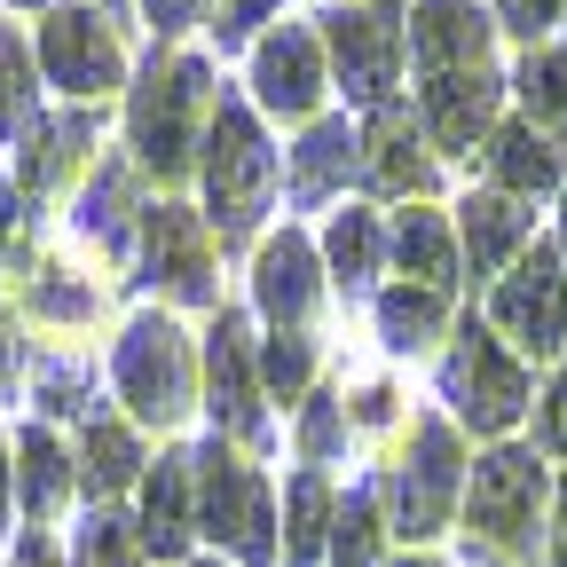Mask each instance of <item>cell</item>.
Returning <instances> with one entry per match:
<instances>
[{
    "instance_id": "obj_15",
    "label": "cell",
    "mask_w": 567,
    "mask_h": 567,
    "mask_svg": "<svg viewBox=\"0 0 567 567\" xmlns=\"http://www.w3.org/2000/svg\"><path fill=\"white\" fill-rule=\"evenodd\" d=\"M496 103H505V80H496L488 63L417 80V126H425V142L450 151V158H473L481 142L496 134Z\"/></svg>"
},
{
    "instance_id": "obj_34",
    "label": "cell",
    "mask_w": 567,
    "mask_h": 567,
    "mask_svg": "<svg viewBox=\"0 0 567 567\" xmlns=\"http://www.w3.org/2000/svg\"><path fill=\"white\" fill-rule=\"evenodd\" d=\"M260 394L268 402H308L316 394V339L308 331H268L260 339Z\"/></svg>"
},
{
    "instance_id": "obj_28",
    "label": "cell",
    "mask_w": 567,
    "mask_h": 567,
    "mask_svg": "<svg viewBox=\"0 0 567 567\" xmlns=\"http://www.w3.org/2000/svg\"><path fill=\"white\" fill-rule=\"evenodd\" d=\"M386 245H394V260L410 268V284H425V292H450V284H457V237H450L442 213L402 205L394 229H386Z\"/></svg>"
},
{
    "instance_id": "obj_27",
    "label": "cell",
    "mask_w": 567,
    "mask_h": 567,
    "mask_svg": "<svg viewBox=\"0 0 567 567\" xmlns=\"http://www.w3.org/2000/svg\"><path fill=\"white\" fill-rule=\"evenodd\" d=\"M457 213H465V221H457V245H465V268H473V276H496V268L528 245V205L505 197V189H473Z\"/></svg>"
},
{
    "instance_id": "obj_39",
    "label": "cell",
    "mask_w": 567,
    "mask_h": 567,
    "mask_svg": "<svg viewBox=\"0 0 567 567\" xmlns=\"http://www.w3.org/2000/svg\"><path fill=\"white\" fill-rule=\"evenodd\" d=\"M268 17H276V0H213L205 32H213V48H245L252 24H268Z\"/></svg>"
},
{
    "instance_id": "obj_26",
    "label": "cell",
    "mask_w": 567,
    "mask_h": 567,
    "mask_svg": "<svg viewBox=\"0 0 567 567\" xmlns=\"http://www.w3.org/2000/svg\"><path fill=\"white\" fill-rule=\"evenodd\" d=\"M481 166H488V189H505V197H544V189H559V142L551 134H536L528 118L520 126H496L488 142H481Z\"/></svg>"
},
{
    "instance_id": "obj_31",
    "label": "cell",
    "mask_w": 567,
    "mask_h": 567,
    "mask_svg": "<svg viewBox=\"0 0 567 567\" xmlns=\"http://www.w3.org/2000/svg\"><path fill=\"white\" fill-rule=\"evenodd\" d=\"M323 260H331V276H339V292H371V276H379V260H386V229H379V213H363V205L331 213V229H323Z\"/></svg>"
},
{
    "instance_id": "obj_45",
    "label": "cell",
    "mask_w": 567,
    "mask_h": 567,
    "mask_svg": "<svg viewBox=\"0 0 567 567\" xmlns=\"http://www.w3.org/2000/svg\"><path fill=\"white\" fill-rule=\"evenodd\" d=\"M9 520H17V442L0 434V536H9Z\"/></svg>"
},
{
    "instance_id": "obj_32",
    "label": "cell",
    "mask_w": 567,
    "mask_h": 567,
    "mask_svg": "<svg viewBox=\"0 0 567 567\" xmlns=\"http://www.w3.org/2000/svg\"><path fill=\"white\" fill-rule=\"evenodd\" d=\"M442 323H450V292H425V284H394V292H379V339L394 354L434 347Z\"/></svg>"
},
{
    "instance_id": "obj_14",
    "label": "cell",
    "mask_w": 567,
    "mask_h": 567,
    "mask_svg": "<svg viewBox=\"0 0 567 567\" xmlns=\"http://www.w3.org/2000/svg\"><path fill=\"white\" fill-rule=\"evenodd\" d=\"M103 151V111L87 103H48L32 118V134L17 142V197H55V189H80V174Z\"/></svg>"
},
{
    "instance_id": "obj_6",
    "label": "cell",
    "mask_w": 567,
    "mask_h": 567,
    "mask_svg": "<svg viewBox=\"0 0 567 567\" xmlns=\"http://www.w3.org/2000/svg\"><path fill=\"white\" fill-rule=\"evenodd\" d=\"M536 520H544V465H536V450L481 457L473 465V496H465V559H481V567L536 559Z\"/></svg>"
},
{
    "instance_id": "obj_40",
    "label": "cell",
    "mask_w": 567,
    "mask_h": 567,
    "mask_svg": "<svg viewBox=\"0 0 567 567\" xmlns=\"http://www.w3.org/2000/svg\"><path fill=\"white\" fill-rule=\"evenodd\" d=\"M496 24H505V32H520V40L536 48L551 24H567V0H496Z\"/></svg>"
},
{
    "instance_id": "obj_37",
    "label": "cell",
    "mask_w": 567,
    "mask_h": 567,
    "mask_svg": "<svg viewBox=\"0 0 567 567\" xmlns=\"http://www.w3.org/2000/svg\"><path fill=\"white\" fill-rule=\"evenodd\" d=\"M339 450H347V402H339V394H308V402H300V465L323 473Z\"/></svg>"
},
{
    "instance_id": "obj_1",
    "label": "cell",
    "mask_w": 567,
    "mask_h": 567,
    "mask_svg": "<svg viewBox=\"0 0 567 567\" xmlns=\"http://www.w3.org/2000/svg\"><path fill=\"white\" fill-rule=\"evenodd\" d=\"M213 63L197 48H158L151 40V63H142V80L126 87V151L142 174H189L197 151H205V118H213Z\"/></svg>"
},
{
    "instance_id": "obj_35",
    "label": "cell",
    "mask_w": 567,
    "mask_h": 567,
    "mask_svg": "<svg viewBox=\"0 0 567 567\" xmlns=\"http://www.w3.org/2000/svg\"><path fill=\"white\" fill-rule=\"evenodd\" d=\"M513 87H520L536 134H567V48H528Z\"/></svg>"
},
{
    "instance_id": "obj_5",
    "label": "cell",
    "mask_w": 567,
    "mask_h": 567,
    "mask_svg": "<svg viewBox=\"0 0 567 567\" xmlns=\"http://www.w3.org/2000/svg\"><path fill=\"white\" fill-rule=\"evenodd\" d=\"M32 63H40V87H55L63 103H87L103 111L126 87V40L118 17H103L95 0H55L32 32Z\"/></svg>"
},
{
    "instance_id": "obj_20",
    "label": "cell",
    "mask_w": 567,
    "mask_h": 567,
    "mask_svg": "<svg viewBox=\"0 0 567 567\" xmlns=\"http://www.w3.org/2000/svg\"><path fill=\"white\" fill-rule=\"evenodd\" d=\"M17 300L40 331H95L111 308V292L63 252H32V268H17Z\"/></svg>"
},
{
    "instance_id": "obj_44",
    "label": "cell",
    "mask_w": 567,
    "mask_h": 567,
    "mask_svg": "<svg viewBox=\"0 0 567 567\" xmlns=\"http://www.w3.org/2000/svg\"><path fill=\"white\" fill-rule=\"evenodd\" d=\"M354 425H386L394 417V386H354V410H347Z\"/></svg>"
},
{
    "instance_id": "obj_12",
    "label": "cell",
    "mask_w": 567,
    "mask_h": 567,
    "mask_svg": "<svg viewBox=\"0 0 567 567\" xmlns=\"http://www.w3.org/2000/svg\"><path fill=\"white\" fill-rule=\"evenodd\" d=\"M488 331H496V339H513L520 354H536V363L567 347V276H559V252H551V245L520 252L513 276H496Z\"/></svg>"
},
{
    "instance_id": "obj_25",
    "label": "cell",
    "mask_w": 567,
    "mask_h": 567,
    "mask_svg": "<svg viewBox=\"0 0 567 567\" xmlns=\"http://www.w3.org/2000/svg\"><path fill=\"white\" fill-rule=\"evenodd\" d=\"M292 166H284V197H292L300 213L323 205L331 189H347L354 174H363V126H347V118H316L300 134V151H284Z\"/></svg>"
},
{
    "instance_id": "obj_23",
    "label": "cell",
    "mask_w": 567,
    "mask_h": 567,
    "mask_svg": "<svg viewBox=\"0 0 567 567\" xmlns=\"http://www.w3.org/2000/svg\"><path fill=\"white\" fill-rule=\"evenodd\" d=\"M488 17L473 9V0H410V63L417 80H434V71H473L488 63Z\"/></svg>"
},
{
    "instance_id": "obj_33",
    "label": "cell",
    "mask_w": 567,
    "mask_h": 567,
    "mask_svg": "<svg viewBox=\"0 0 567 567\" xmlns=\"http://www.w3.org/2000/svg\"><path fill=\"white\" fill-rule=\"evenodd\" d=\"M142 559H151V551H142L134 520L111 513V505H87V520L71 528V544H63V567H142Z\"/></svg>"
},
{
    "instance_id": "obj_42",
    "label": "cell",
    "mask_w": 567,
    "mask_h": 567,
    "mask_svg": "<svg viewBox=\"0 0 567 567\" xmlns=\"http://www.w3.org/2000/svg\"><path fill=\"white\" fill-rule=\"evenodd\" d=\"M536 442L551 450V457H567V371L551 379V394L536 402Z\"/></svg>"
},
{
    "instance_id": "obj_18",
    "label": "cell",
    "mask_w": 567,
    "mask_h": 567,
    "mask_svg": "<svg viewBox=\"0 0 567 567\" xmlns=\"http://www.w3.org/2000/svg\"><path fill=\"white\" fill-rule=\"evenodd\" d=\"M9 442H17V513H24V528H55L71 513V496H80V457H71V442L40 417H24Z\"/></svg>"
},
{
    "instance_id": "obj_30",
    "label": "cell",
    "mask_w": 567,
    "mask_h": 567,
    "mask_svg": "<svg viewBox=\"0 0 567 567\" xmlns=\"http://www.w3.org/2000/svg\"><path fill=\"white\" fill-rule=\"evenodd\" d=\"M331 513H339V496H331V481L308 465L292 488H284V544H276V567H316L323 551H331Z\"/></svg>"
},
{
    "instance_id": "obj_51",
    "label": "cell",
    "mask_w": 567,
    "mask_h": 567,
    "mask_svg": "<svg viewBox=\"0 0 567 567\" xmlns=\"http://www.w3.org/2000/svg\"><path fill=\"white\" fill-rule=\"evenodd\" d=\"M402 567H434V559H402Z\"/></svg>"
},
{
    "instance_id": "obj_48",
    "label": "cell",
    "mask_w": 567,
    "mask_h": 567,
    "mask_svg": "<svg viewBox=\"0 0 567 567\" xmlns=\"http://www.w3.org/2000/svg\"><path fill=\"white\" fill-rule=\"evenodd\" d=\"M371 9H379V17H394V9H402V0H371Z\"/></svg>"
},
{
    "instance_id": "obj_22",
    "label": "cell",
    "mask_w": 567,
    "mask_h": 567,
    "mask_svg": "<svg viewBox=\"0 0 567 567\" xmlns=\"http://www.w3.org/2000/svg\"><path fill=\"white\" fill-rule=\"evenodd\" d=\"M434 142H425V126H417V111H402V103H379L371 118H363V182L371 189H386V197H425L434 189Z\"/></svg>"
},
{
    "instance_id": "obj_11",
    "label": "cell",
    "mask_w": 567,
    "mask_h": 567,
    "mask_svg": "<svg viewBox=\"0 0 567 567\" xmlns=\"http://www.w3.org/2000/svg\"><path fill=\"white\" fill-rule=\"evenodd\" d=\"M457 488H465V450H457V425L450 417H410V457L394 473V528L410 544L442 536V520L457 513Z\"/></svg>"
},
{
    "instance_id": "obj_49",
    "label": "cell",
    "mask_w": 567,
    "mask_h": 567,
    "mask_svg": "<svg viewBox=\"0 0 567 567\" xmlns=\"http://www.w3.org/2000/svg\"><path fill=\"white\" fill-rule=\"evenodd\" d=\"M95 9H103V17H118V9H126V0H95Z\"/></svg>"
},
{
    "instance_id": "obj_24",
    "label": "cell",
    "mask_w": 567,
    "mask_h": 567,
    "mask_svg": "<svg viewBox=\"0 0 567 567\" xmlns=\"http://www.w3.org/2000/svg\"><path fill=\"white\" fill-rule=\"evenodd\" d=\"M80 496L87 505H111V496H126V488H142V473H151V457H142V425L126 417V410H95L87 425H80Z\"/></svg>"
},
{
    "instance_id": "obj_10",
    "label": "cell",
    "mask_w": 567,
    "mask_h": 567,
    "mask_svg": "<svg viewBox=\"0 0 567 567\" xmlns=\"http://www.w3.org/2000/svg\"><path fill=\"white\" fill-rule=\"evenodd\" d=\"M205 410H213V425H221V442H245V450H268V394H260V347H252V331H245V316L237 308H221L213 316V331H205Z\"/></svg>"
},
{
    "instance_id": "obj_8",
    "label": "cell",
    "mask_w": 567,
    "mask_h": 567,
    "mask_svg": "<svg viewBox=\"0 0 567 567\" xmlns=\"http://www.w3.org/2000/svg\"><path fill=\"white\" fill-rule=\"evenodd\" d=\"M442 394H450V410L473 425V434H513L520 410H528V371L488 323H465L450 363H442Z\"/></svg>"
},
{
    "instance_id": "obj_43",
    "label": "cell",
    "mask_w": 567,
    "mask_h": 567,
    "mask_svg": "<svg viewBox=\"0 0 567 567\" xmlns=\"http://www.w3.org/2000/svg\"><path fill=\"white\" fill-rule=\"evenodd\" d=\"M9 567H63V544H55L48 528H24L17 551H9Z\"/></svg>"
},
{
    "instance_id": "obj_13",
    "label": "cell",
    "mask_w": 567,
    "mask_h": 567,
    "mask_svg": "<svg viewBox=\"0 0 567 567\" xmlns=\"http://www.w3.org/2000/svg\"><path fill=\"white\" fill-rule=\"evenodd\" d=\"M142 166L126 151H95V166L80 174V189H71V245H87L95 260H134V229H142Z\"/></svg>"
},
{
    "instance_id": "obj_17",
    "label": "cell",
    "mask_w": 567,
    "mask_h": 567,
    "mask_svg": "<svg viewBox=\"0 0 567 567\" xmlns=\"http://www.w3.org/2000/svg\"><path fill=\"white\" fill-rule=\"evenodd\" d=\"M252 300H260V316H268L276 331H308V323H316V308H323V260H316V245H308L300 229H284V237L260 245V260H252Z\"/></svg>"
},
{
    "instance_id": "obj_50",
    "label": "cell",
    "mask_w": 567,
    "mask_h": 567,
    "mask_svg": "<svg viewBox=\"0 0 567 567\" xmlns=\"http://www.w3.org/2000/svg\"><path fill=\"white\" fill-rule=\"evenodd\" d=\"M182 567H221V559H182Z\"/></svg>"
},
{
    "instance_id": "obj_29",
    "label": "cell",
    "mask_w": 567,
    "mask_h": 567,
    "mask_svg": "<svg viewBox=\"0 0 567 567\" xmlns=\"http://www.w3.org/2000/svg\"><path fill=\"white\" fill-rule=\"evenodd\" d=\"M40 63H32V32L0 17V151H17L40 118Z\"/></svg>"
},
{
    "instance_id": "obj_9",
    "label": "cell",
    "mask_w": 567,
    "mask_h": 567,
    "mask_svg": "<svg viewBox=\"0 0 567 567\" xmlns=\"http://www.w3.org/2000/svg\"><path fill=\"white\" fill-rule=\"evenodd\" d=\"M316 32H323V63L339 71L347 103H363V111L394 103V80H402V24L394 17H379L371 0H339V9L316 17Z\"/></svg>"
},
{
    "instance_id": "obj_41",
    "label": "cell",
    "mask_w": 567,
    "mask_h": 567,
    "mask_svg": "<svg viewBox=\"0 0 567 567\" xmlns=\"http://www.w3.org/2000/svg\"><path fill=\"white\" fill-rule=\"evenodd\" d=\"M134 9H142V24H151L158 48H174L189 24H205V0H134Z\"/></svg>"
},
{
    "instance_id": "obj_21",
    "label": "cell",
    "mask_w": 567,
    "mask_h": 567,
    "mask_svg": "<svg viewBox=\"0 0 567 567\" xmlns=\"http://www.w3.org/2000/svg\"><path fill=\"white\" fill-rule=\"evenodd\" d=\"M134 536L142 551L158 559H182L189 536H197V473H189V450H166L134 488Z\"/></svg>"
},
{
    "instance_id": "obj_36",
    "label": "cell",
    "mask_w": 567,
    "mask_h": 567,
    "mask_svg": "<svg viewBox=\"0 0 567 567\" xmlns=\"http://www.w3.org/2000/svg\"><path fill=\"white\" fill-rule=\"evenodd\" d=\"M331 559L339 567H379V481H354L331 513Z\"/></svg>"
},
{
    "instance_id": "obj_19",
    "label": "cell",
    "mask_w": 567,
    "mask_h": 567,
    "mask_svg": "<svg viewBox=\"0 0 567 567\" xmlns=\"http://www.w3.org/2000/svg\"><path fill=\"white\" fill-rule=\"evenodd\" d=\"M24 402L40 410V425H87L103 410V379H95V347L71 339H40L24 363Z\"/></svg>"
},
{
    "instance_id": "obj_38",
    "label": "cell",
    "mask_w": 567,
    "mask_h": 567,
    "mask_svg": "<svg viewBox=\"0 0 567 567\" xmlns=\"http://www.w3.org/2000/svg\"><path fill=\"white\" fill-rule=\"evenodd\" d=\"M24 363H32V331L0 300V402H24Z\"/></svg>"
},
{
    "instance_id": "obj_4",
    "label": "cell",
    "mask_w": 567,
    "mask_h": 567,
    "mask_svg": "<svg viewBox=\"0 0 567 567\" xmlns=\"http://www.w3.org/2000/svg\"><path fill=\"white\" fill-rule=\"evenodd\" d=\"M189 473H197V536L237 551L245 567H276V488H268V473L245 465L221 434L189 450Z\"/></svg>"
},
{
    "instance_id": "obj_47",
    "label": "cell",
    "mask_w": 567,
    "mask_h": 567,
    "mask_svg": "<svg viewBox=\"0 0 567 567\" xmlns=\"http://www.w3.org/2000/svg\"><path fill=\"white\" fill-rule=\"evenodd\" d=\"M0 9H17V17H32V9H40V17H48V9H55V0H0Z\"/></svg>"
},
{
    "instance_id": "obj_46",
    "label": "cell",
    "mask_w": 567,
    "mask_h": 567,
    "mask_svg": "<svg viewBox=\"0 0 567 567\" xmlns=\"http://www.w3.org/2000/svg\"><path fill=\"white\" fill-rule=\"evenodd\" d=\"M551 567H567V481H559V513H551Z\"/></svg>"
},
{
    "instance_id": "obj_16",
    "label": "cell",
    "mask_w": 567,
    "mask_h": 567,
    "mask_svg": "<svg viewBox=\"0 0 567 567\" xmlns=\"http://www.w3.org/2000/svg\"><path fill=\"white\" fill-rule=\"evenodd\" d=\"M252 95L276 118H316V103H323V32H316V17L276 24L252 48Z\"/></svg>"
},
{
    "instance_id": "obj_52",
    "label": "cell",
    "mask_w": 567,
    "mask_h": 567,
    "mask_svg": "<svg viewBox=\"0 0 567 567\" xmlns=\"http://www.w3.org/2000/svg\"><path fill=\"white\" fill-rule=\"evenodd\" d=\"M0 205H9V182H0Z\"/></svg>"
},
{
    "instance_id": "obj_2",
    "label": "cell",
    "mask_w": 567,
    "mask_h": 567,
    "mask_svg": "<svg viewBox=\"0 0 567 567\" xmlns=\"http://www.w3.org/2000/svg\"><path fill=\"white\" fill-rule=\"evenodd\" d=\"M276 182H284V158L268 151L252 103L221 87L205 118V229L221 245H245L260 229V213L276 205Z\"/></svg>"
},
{
    "instance_id": "obj_3",
    "label": "cell",
    "mask_w": 567,
    "mask_h": 567,
    "mask_svg": "<svg viewBox=\"0 0 567 567\" xmlns=\"http://www.w3.org/2000/svg\"><path fill=\"white\" fill-rule=\"evenodd\" d=\"M111 394L126 402L134 425H158V434H174V425L197 410V354H189V331L166 308H142V316L118 323Z\"/></svg>"
},
{
    "instance_id": "obj_7",
    "label": "cell",
    "mask_w": 567,
    "mask_h": 567,
    "mask_svg": "<svg viewBox=\"0 0 567 567\" xmlns=\"http://www.w3.org/2000/svg\"><path fill=\"white\" fill-rule=\"evenodd\" d=\"M134 260H142V284L166 292L174 308H221V252H213L205 213H189L174 197H151L142 205V229H134Z\"/></svg>"
}]
</instances>
